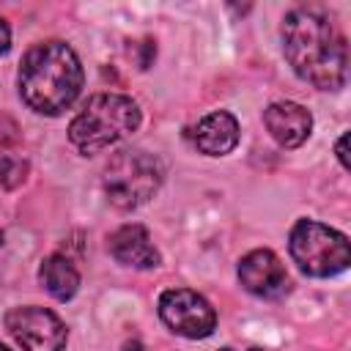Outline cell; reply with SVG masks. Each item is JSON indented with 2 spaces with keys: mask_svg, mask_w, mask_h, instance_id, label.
Masks as SVG:
<instances>
[{
  "mask_svg": "<svg viewBox=\"0 0 351 351\" xmlns=\"http://www.w3.org/2000/svg\"><path fill=\"white\" fill-rule=\"evenodd\" d=\"M38 280L41 285L47 288L49 296H55L58 302H66L77 293L80 288V271L74 269V263L63 255H49L41 261V269H38Z\"/></svg>",
  "mask_w": 351,
  "mask_h": 351,
  "instance_id": "cell-12",
  "label": "cell"
},
{
  "mask_svg": "<svg viewBox=\"0 0 351 351\" xmlns=\"http://www.w3.org/2000/svg\"><path fill=\"white\" fill-rule=\"evenodd\" d=\"M110 255L132 269H154L159 266V252L143 225H123L107 239Z\"/></svg>",
  "mask_w": 351,
  "mask_h": 351,
  "instance_id": "cell-10",
  "label": "cell"
},
{
  "mask_svg": "<svg viewBox=\"0 0 351 351\" xmlns=\"http://www.w3.org/2000/svg\"><path fill=\"white\" fill-rule=\"evenodd\" d=\"M346 145H348V134H340V140H337V159H340V165L348 170L351 162H348V151H346Z\"/></svg>",
  "mask_w": 351,
  "mask_h": 351,
  "instance_id": "cell-14",
  "label": "cell"
},
{
  "mask_svg": "<svg viewBox=\"0 0 351 351\" xmlns=\"http://www.w3.org/2000/svg\"><path fill=\"white\" fill-rule=\"evenodd\" d=\"M121 351H145V348H143V343H137V340H132V343H126V346H123Z\"/></svg>",
  "mask_w": 351,
  "mask_h": 351,
  "instance_id": "cell-16",
  "label": "cell"
},
{
  "mask_svg": "<svg viewBox=\"0 0 351 351\" xmlns=\"http://www.w3.org/2000/svg\"><path fill=\"white\" fill-rule=\"evenodd\" d=\"M263 123L282 148H296L310 137L313 115L296 101H274L266 107Z\"/></svg>",
  "mask_w": 351,
  "mask_h": 351,
  "instance_id": "cell-9",
  "label": "cell"
},
{
  "mask_svg": "<svg viewBox=\"0 0 351 351\" xmlns=\"http://www.w3.org/2000/svg\"><path fill=\"white\" fill-rule=\"evenodd\" d=\"M241 285L263 299H277L288 291V271L271 250H252L239 261Z\"/></svg>",
  "mask_w": 351,
  "mask_h": 351,
  "instance_id": "cell-8",
  "label": "cell"
},
{
  "mask_svg": "<svg viewBox=\"0 0 351 351\" xmlns=\"http://www.w3.org/2000/svg\"><path fill=\"white\" fill-rule=\"evenodd\" d=\"M0 351H11V348H5V346H3V343H0Z\"/></svg>",
  "mask_w": 351,
  "mask_h": 351,
  "instance_id": "cell-17",
  "label": "cell"
},
{
  "mask_svg": "<svg viewBox=\"0 0 351 351\" xmlns=\"http://www.w3.org/2000/svg\"><path fill=\"white\" fill-rule=\"evenodd\" d=\"M282 49L291 69L321 90H337L346 82V38L318 8H293L282 19Z\"/></svg>",
  "mask_w": 351,
  "mask_h": 351,
  "instance_id": "cell-1",
  "label": "cell"
},
{
  "mask_svg": "<svg viewBox=\"0 0 351 351\" xmlns=\"http://www.w3.org/2000/svg\"><path fill=\"white\" fill-rule=\"evenodd\" d=\"M159 315L162 321L181 337L197 340L208 337L217 326V313L206 296L189 288H170L159 296Z\"/></svg>",
  "mask_w": 351,
  "mask_h": 351,
  "instance_id": "cell-6",
  "label": "cell"
},
{
  "mask_svg": "<svg viewBox=\"0 0 351 351\" xmlns=\"http://www.w3.org/2000/svg\"><path fill=\"white\" fill-rule=\"evenodd\" d=\"M5 329L19 343L22 351H63L66 348V326L47 307H14L5 313Z\"/></svg>",
  "mask_w": 351,
  "mask_h": 351,
  "instance_id": "cell-7",
  "label": "cell"
},
{
  "mask_svg": "<svg viewBox=\"0 0 351 351\" xmlns=\"http://www.w3.org/2000/svg\"><path fill=\"white\" fill-rule=\"evenodd\" d=\"M219 351H233V348H219Z\"/></svg>",
  "mask_w": 351,
  "mask_h": 351,
  "instance_id": "cell-18",
  "label": "cell"
},
{
  "mask_svg": "<svg viewBox=\"0 0 351 351\" xmlns=\"http://www.w3.org/2000/svg\"><path fill=\"white\" fill-rule=\"evenodd\" d=\"M140 126L137 104L123 93H96L69 123V140L82 154H96Z\"/></svg>",
  "mask_w": 351,
  "mask_h": 351,
  "instance_id": "cell-3",
  "label": "cell"
},
{
  "mask_svg": "<svg viewBox=\"0 0 351 351\" xmlns=\"http://www.w3.org/2000/svg\"><path fill=\"white\" fill-rule=\"evenodd\" d=\"M236 143H239V123L225 110L208 112L195 126V145H197L200 154L225 156V154H230L236 148Z\"/></svg>",
  "mask_w": 351,
  "mask_h": 351,
  "instance_id": "cell-11",
  "label": "cell"
},
{
  "mask_svg": "<svg viewBox=\"0 0 351 351\" xmlns=\"http://www.w3.org/2000/svg\"><path fill=\"white\" fill-rule=\"evenodd\" d=\"M19 96L41 115H60L82 90V66L66 41L33 44L19 63Z\"/></svg>",
  "mask_w": 351,
  "mask_h": 351,
  "instance_id": "cell-2",
  "label": "cell"
},
{
  "mask_svg": "<svg viewBox=\"0 0 351 351\" xmlns=\"http://www.w3.org/2000/svg\"><path fill=\"white\" fill-rule=\"evenodd\" d=\"M0 244H3V230H0Z\"/></svg>",
  "mask_w": 351,
  "mask_h": 351,
  "instance_id": "cell-19",
  "label": "cell"
},
{
  "mask_svg": "<svg viewBox=\"0 0 351 351\" xmlns=\"http://www.w3.org/2000/svg\"><path fill=\"white\" fill-rule=\"evenodd\" d=\"M162 178L165 167L154 154L140 148H123L104 167V192L115 208L132 211L156 195Z\"/></svg>",
  "mask_w": 351,
  "mask_h": 351,
  "instance_id": "cell-4",
  "label": "cell"
},
{
  "mask_svg": "<svg viewBox=\"0 0 351 351\" xmlns=\"http://www.w3.org/2000/svg\"><path fill=\"white\" fill-rule=\"evenodd\" d=\"M288 250L293 263L310 277H332L348 269L351 250L348 239L315 219H299L291 230Z\"/></svg>",
  "mask_w": 351,
  "mask_h": 351,
  "instance_id": "cell-5",
  "label": "cell"
},
{
  "mask_svg": "<svg viewBox=\"0 0 351 351\" xmlns=\"http://www.w3.org/2000/svg\"><path fill=\"white\" fill-rule=\"evenodd\" d=\"M8 47H11V30H8L5 19L0 16V55H5V52H8Z\"/></svg>",
  "mask_w": 351,
  "mask_h": 351,
  "instance_id": "cell-15",
  "label": "cell"
},
{
  "mask_svg": "<svg viewBox=\"0 0 351 351\" xmlns=\"http://www.w3.org/2000/svg\"><path fill=\"white\" fill-rule=\"evenodd\" d=\"M27 176V162L16 154H0V186L14 189L25 181Z\"/></svg>",
  "mask_w": 351,
  "mask_h": 351,
  "instance_id": "cell-13",
  "label": "cell"
}]
</instances>
